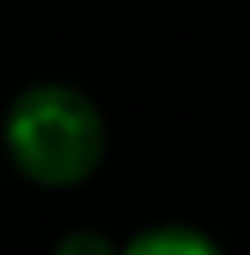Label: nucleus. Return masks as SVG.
Returning a JSON list of instances; mask_svg holds the SVG:
<instances>
[{"instance_id":"f257e3e1","label":"nucleus","mask_w":250,"mask_h":255,"mask_svg":"<svg viewBox=\"0 0 250 255\" xmlns=\"http://www.w3.org/2000/svg\"><path fill=\"white\" fill-rule=\"evenodd\" d=\"M4 148L31 184L76 188L98 170L107 152V126L89 94L63 81H40L9 103Z\"/></svg>"},{"instance_id":"f03ea898","label":"nucleus","mask_w":250,"mask_h":255,"mask_svg":"<svg viewBox=\"0 0 250 255\" xmlns=\"http://www.w3.org/2000/svg\"><path fill=\"white\" fill-rule=\"evenodd\" d=\"M121 255H224V251L210 238H201L197 229L166 224V229H148L143 238H134Z\"/></svg>"},{"instance_id":"7ed1b4c3","label":"nucleus","mask_w":250,"mask_h":255,"mask_svg":"<svg viewBox=\"0 0 250 255\" xmlns=\"http://www.w3.org/2000/svg\"><path fill=\"white\" fill-rule=\"evenodd\" d=\"M125 247H116L112 238H103V233H89V229H81V233H67L54 255H121Z\"/></svg>"}]
</instances>
